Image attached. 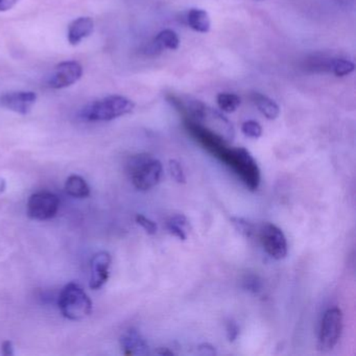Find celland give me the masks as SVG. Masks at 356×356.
Here are the masks:
<instances>
[{"instance_id": "22", "label": "cell", "mask_w": 356, "mask_h": 356, "mask_svg": "<svg viewBox=\"0 0 356 356\" xmlns=\"http://www.w3.org/2000/svg\"><path fill=\"white\" fill-rule=\"evenodd\" d=\"M242 287L253 294H258L262 289V282L258 276L247 275L242 280Z\"/></svg>"}, {"instance_id": "2", "label": "cell", "mask_w": 356, "mask_h": 356, "mask_svg": "<svg viewBox=\"0 0 356 356\" xmlns=\"http://www.w3.org/2000/svg\"><path fill=\"white\" fill-rule=\"evenodd\" d=\"M127 172L136 189L148 191L161 180L162 164L147 154H140L130 158L127 162Z\"/></svg>"}, {"instance_id": "21", "label": "cell", "mask_w": 356, "mask_h": 356, "mask_svg": "<svg viewBox=\"0 0 356 356\" xmlns=\"http://www.w3.org/2000/svg\"><path fill=\"white\" fill-rule=\"evenodd\" d=\"M242 132L249 138L257 139L262 135V127L255 121H247L242 123Z\"/></svg>"}, {"instance_id": "29", "label": "cell", "mask_w": 356, "mask_h": 356, "mask_svg": "<svg viewBox=\"0 0 356 356\" xmlns=\"http://www.w3.org/2000/svg\"><path fill=\"white\" fill-rule=\"evenodd\" d=\"M156 353L159 354V355H174V352L170 351L168 348H159V349L156 351Z\"/></svg>"}, {"instance_id": "17", "label": "cell", "mask_w": 356, "mask_h": 356, "mask_svg": "<svg viewBox=\"0 0 356 356\" xmlns=\"http://www.w3.org/2000/svg\"><path fill=\"white\" fill-rule=\"evenodd\" d=\"M187 226H188V221L183 215H172L166 224L168 232L180 240H187Z\"/></svg>"}, {"instance_id": "14", "label": "cell", "mask_w": 356, "mask_h": 356, "mask_svg": "<svg viewBox=\"0 0 356 356\" xmlns=\"http://www.w3.org/2000/svg\"><path fill=\"white\" fill-rule=\"evenodd\" d=\"M186 22L193 30L208 33L211 28V20L207 12L204 10L191 9L186 15Z\"/></svg>"}, {"instance_id": "8", "label": "cell", "mask_w": 356, "mask_h": 356, "mask_svg": "<svg viewBox=\"0 0 356 356\" xmlns=\"http://www.w3.org/2000/svg\"><path fill=\"white\" fill-rule=\"evenodd\" d=\"M82 75L83 67L79 62H61L53 68V71L47 81V85L53 89H63L77 83L81 80Z\"/></svg>"}, {"instance_id": "1", "label": "cell", "mask_w": 356, "mask_h": 356, "mask_svg": "<svg viewBox=\"0 0 356 356\" xmlns=\"http://www.w3.org/2000/svg\"><path fill=\"white\" fill-rule=\"evenodd\" d=\"M217 159L229 166L247 188L256 191L260 185L261 175L256 160L244 148H225Z\"/></svg>"}, {"instance_id": "10", "label": "cell", "mask_w": 356, "mask_h": 356, "mask_svg": "<svg viewBox=\"0 0 356 356\" xmlns=\"http://www.w3.org/2000/svg\"><path fill=\"white\" fill-rule=\"evenodd\" d=\"M111 265V255L106 251L94 255L91 260V277L89 287L91 290H100L109 279V269Z\"/></svg>"}, {"instance_id": "27", "label": "cell", "mask_w": 356, "mask_h": 356, "mask_svg": "<svg viewBox=\"0 0 356 356\" xmlns=\"http://www.w3.org/2000/svg\"><path fill=\"white\" fill-rule=\"evenodd\" d=\"M19 0H0V12H7L13 9Z\"/></svg>"}, {"instance_id": "3", "label": "cell", "mask_w": 356, "mask_h": 356, "mask_svg": "<svg viewBox=\"0 0 356 356\" xmlns=\"http://www.w3.org/2000/svg\"><path fill=\"white\" fill-rule=\"evenodd\" d=\"M135 104L121 96H111L96 100L82 110L81 118L86 121H110L130 114Z\"/></svg>"}, {"instance_id": "24", "label": "cell", "mask_w": 356, "mask_h": 356, "mask_svg": "<svg viewBox=\"0 0 356 356\" xmlns=\"http://www.w3.org/2000/svg\"><path fill=\"white\" fill-rule=\"evenodd\" d=\"M136 223L145 230L150 235H155L157 233L158 227L156 223L145 217V215H137L135 217Z\"/></svg>"}, {"instance_id": "16", "label": "cell", "mask_w": 356, "mask_h": 356, "mask_svg": "<svg viewBox=\"0 0 356 356\" xmlns=\"http://www.w3.org/2000/svg\"><path fill=\"white\" fill-rule=\"evenodd\" d=\"M65 190L68 195L73 197H79V199L89 197L90 195L89 185L78 175L68 177L65 183Z\"/></svg>"}, {"instance_id": "28", "label": "cell", "mask_w": 356, "mask_h": 356, "mask_svg": "<svg viewBox=\"0 0 356 356\" xmlns=\"http://www.w3.org/2000/svg\"><path fill=\"white\" fill-rule=\"evenodd\" d=\"M1 352L5 356L14 355V346L11 341H5L1 345Z\"/></svg>"}, {"instance_id": "18", "label": "cell", "mask_w": 356, "mask_h": 356, "mask_svg": "<svg viewBox=\"0 0 356 356\" xmlns=\"http://www.w3.org/2000/svg\"><path fill=\"white\" fill-rule=\"evenodd\" d=\"M354 64L345 59H329L328 71L337 77H345L353 73Z\"/></svg>"}, {"instance_id": "19", "label": "cell", "mask_w": 356, "mask_h": 356, "mask_svg": "<svg viewBox=\"0 0 356 356\" xmlns=\"http://www.w3.org/2000/svg\"><path fill=\"white\" fill-rule=\"evenodd\" d=\"M217 105L220 109L226 113L235 112L240 106V96L234 94H220L217 98Z\"/></svg>"}, {"instance_id": "5", "label": "cell", "mask_w": 356, "mask_h": 356, "mask_svg": "<svg viewBox=\"0 0 356 356\" xmlns=\"http://www.w3.org/2000/svg\"><path fill=\"white\" fill-rule=\"evenodd\" d=\"M343 312L339 308H329L321 321L319 349L329 352L339 343L343 330Z\"/></svg>"}, {"instance_id": "12", "label": "cell", "mask_w": 356, "mask_h": 356, "mask_svg": "<svg viewBox=\"0 0 356 356\" xmlns=\"http://www.w3.org/2000/svg\"><path fill=\"white\" fill-rule=\"evenodd\" d=\"M94 22L90 17H80L73 20L68 26L67 40L70 44H80L84 39L94 33Z\"/></svg>"}, {"instance_id": "11", "label": "cell", "mask_w": 356, "mask_h": 356, "mask_svg": "<svg viewBox=\"0 0 356 356\" xmlns=\"http://www.w3.org/2000/svg\"><path fill=\"white\" fill-rule=\"evenodd\" d=\"M121 346L127 356L145 355L149 353V345L145 337L136 329H129L121 335Z\"/></svg>"}, {"instance_id": "6", "label": "cell", "mask_w": 356, "mask_h": 356, "mask_svg": "<svg viewBox=\"0 0 356 356\" xmlns=\"http://www.w3.org/2000/svg\"><path fill=\"white\" fill-rule=\"evenodd\" d=\"M60 207L59 197L49 191H40L30 195L28 202V215L36 221L53 219Z\"/></svg>"}, {"instance_id": "20", "label": "cell", "mask_w": 356, "mask_h": 356, "mask_svg": "<svg viewBox=\"0 0 356 356\" xmlns=\"http://www.w3.org/2000/svg\"><path fill=\"white\" fill-rule=\"evenodd\" d=\"M231 222L234 228H235L242 235H244V238H253V235L256 233L255 226L253 225L252 223H250V222L247 221L244 217H232Z\"/></svg>"}, {"instance_id": "4", "label": "cell", "mask_w": 356, "mask_h": 356, "mask_svg": "<svg viewBox=\"0 0 356 356\" xmlns=\"http://www.w3.org/2000/svg\"><path fill=\"white\" fill-rule=\"evenodd\" d=\"M57 305L68 320H83L92 312V302L79 284L70 282L60 293Z\"/></svg>"}, {"instance_id": "30", "label": "cell", "mask_w": 356, "mask_h": 356, "mask_svg": "<svg viewBox=\"0 0 356 356\" xmlns=\"http://www.w3.org/2000/svg\"><path fill=\"white\" fill-rule=\"evenodd\" d=\"M6 188H7V182L5 179L0 178V193H5Z\"/></svg>"}, {"instance_id": "7", "label": "cell", "mask_w": 356, "mask_h": 356, "mask_svg": "<svg viewBox=\"0 0 356 356\" xmlns=\"http://www.w3.org/2000/svg\"><path fill=\"white\" fill-rule=\"evenodd\" d=\"M258 238L265 252L276 260H281L287 255V238L277 226L265 223L258 230Z\"/></svg>"}, {"instance_id": "25", "label": "cell", "mask_w": 356, "mask_h": 356, "mask_svg": "<svg viewBox=\"0 0 356 356\" xmlns=\"http://www.w3.org/2000/svg\"><path fill=\"white\" fill-rule=\"evenodd\" d=\"M226 330H227V337L228 339H229V341H235L240 332V326L236 324V322H234V321L232 320H230L229 322L227 323Z\"/></svg>"}, {"instance_id": "26", "label": "cell", "mask_w": 356, "mask_h": 356, "mask_svg": "<svg viewBox=\"0 0 356 356\" xmlns=\"http://www.w3.org/2000/svg\"><path fill=\"white\" fill-rule=\"evenodd\" d=\"M197 350H199V353L202 354V355H215L217 354L215 348L208 343L202 344V345L199 346Z\"/></svg>"}, {"instance_id": "9", "label": "cell", "mask_w": 356, "mask_h": 356, "mask_svg": "<svg viewBox=\"0 0 356 356\" xmlns=\"http://www.w3.org/2000/svg\"><path fill=\"white\" fill-rule=\"evenodd\" d=\"M36 100L37 94L33 91L9 92L0 98V103L5 108L21 115L28 114Z\"/></svg>"}, {"instance_id": "13", "label": "cell", "mask_w": 356, "mask_h": 356, "mask_svg": "<svg viewBox=\"0 0 356 356\" xmlns=\"http://www.w3.org/2000/svg\"><path fill=\"white\" fill-rule=\"evenodd\" d=\"M251 100L254 103L255 106L257 107L261 114L265 115L267 119L277 118L279 116L280 109L278 105L274 102L269 96L265 94H259V92H252L251 94Z\"/></svg>"}, {"instance_id": "23", "label": "cell", "mask_w": 356, "mask_h": 356, "mask_svg": "<svg viewBox=\"0 0 356 356\" xmlns=\"http://www.w3.org/2000/svg\"><path fill=\"white\" fill-rule=\"evenodd\" d=\"M168 168H170V172L172 175V179L177 183H179V184H185L186 183L184 170H183L182 166L177 160H170Z\"/></svg>"}, {"instance_id": "15", "label": "cell", "mask_w": 356, "mask_h": 356, "mask_svg": "<svg viewBox=\"0 0 356 356\" xmlns=\"http://www.w3.org/2000/svg\"><path fill=\"white\" fill-rule=\"evenodd\" d=\"M179 45H180V40H179L178 35L174 30H164L156 37L150 51H160L162 49L176 51L179 48Z\"/></svg>"}]
</instances>
